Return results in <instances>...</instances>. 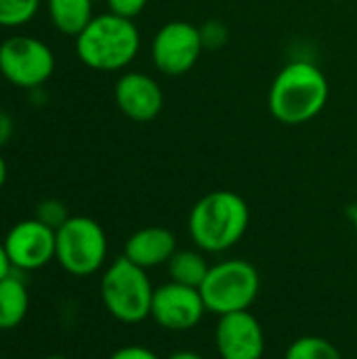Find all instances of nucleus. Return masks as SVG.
<instances>
[{"mask_svg":"<svg viewBox=\"0 0 357 359\" xmlns=\"http://www.w3.org/2000/svg\"><path fill=\"white\" fill-rule=\"evenodd\" d=\"M330 84L326 74L311 61H288L269 86L267 105L271 116L288 126L311 122L328 103Z\"/></svg>","mask_w":357,"mask_h":359,"instance_id":"obj_1","label":"nucleus"},{"mask_svg":"<svg viewBox=\"0 0 357 359\" xmlns=\"http://www.w3.org/2000/svg\"><path fill=\"white\" fill-rule=\"evenodd\" d=\"M250 210L246 200L229 189L202 196L187 217V229L202 252H225L234 248L246 233Z\"/></svg>","mask_w":357,"mask_h":359,"instance_id":"obj_2","label":"nucleus"},{"mask_svg":"<svg viewBox=\"0 0 357 359\" xmlns=\"http://www.w3.org/2000/svg\"><path fill=\"white\" fill-rule=\"evenodd\" d=\"M141 48V34L135 19L114 13L95 15L76 36L78 59L95 72H120L128 67Z\"/></svg>","mask_w":357,"mask_h":359,"instance_id":"obj_3","label":"nucleus"},{"mask_svg":"<svg viewBox=\"0 0 357 359\" xmlns=\"http://www.w3.org/2000/svg\"><path fill=\"white\" fill-rule=\"evenodd\" d=\"M154 286L147 269L124 255L107 265L101 278V301L107 313L122 324H141L151 316Z\"/></svg>","mask_w":357,"mask_h":359,"instance_id":"obj_4","label":"nucleus"},{"mask_svg":"<svg viewBox=\"0 0 357 359\" xmlns=\"http://www.w3.org/2000/svg\"><path fill=\"white\" fill-rule=\"evenodd\" d=\"M261 290V278L252 263L244 259H227L210 265L208 276L200 286L206 311L227 316L248 311Z\"/></svg>","mask_w":357,"mask_h":359,"instance_id":"obj_5","label":"nucleus"},{"mask_svg":"<svg viewBox=\"0 0 357 359\" xmlns=\"http://www.w3.org/2000/svg\"><path fill=\"white\" fill-rule=\"evenodd\" d=\"M107 259V236L90 217H69L57 229L55 261L76 278L97 273Z\"/></svg>","mask_w":357,"mask_h":359,"instance_id":"obj_6","label":"nucleus"},{"mask_svg":"<svg viewBox=\"0 0 357 359\" xmlns=\"http://www.w3.org/2000/svg\"><path fill=\"white\" fill-rule=\"evenodd\" d=\"M55 72L50 46L27 34H15L0 42V74L17 88L36 90Z\"/></svg>","mask_w":357,"mask_h":359,"instance_id":"obj_7","label":"nucleus"},{"mask_svg":"<svg viewBox=\"0 0 357 359\" xmlns=\"http://www.w3.org/2000/svg\"><path fill=\"white\" fill-rule=\"evenodd\" d=\"M204 50L200 27L181 19L164 23L151 40V61L166 76L187 74Z\"/></svg>","mask_w":357,"mask_h":359,"instance_id":"obj_8","label":"nucleus"},{"mask_svg":"<svg viewBox=\"0 0 357 359\" xmlns=\"http://www.w3.org/2000/svg\"><path fill=\"white\" fill-rule=\"evenodd\" d=\"M2 244L13 269L19 273H29L55 261L57 231L40 223L36 217L23 219L6 231Z\"/></svg>","mask_w":357,"mask_h":359,"instance_id":"obj_9","label":"nucleus"},{"mask_svg":"<svg viewBox=\"0 0 357 359\" xmlns=\"http://www.w3.org/2000/svg\"><path fill=\"white\" fill-rule=\"evenodd\" d=\"M204 313L206 305L198 288L168 282L154 290L149 318L164 330L187 332L202 322Z\"/></svg>","mask_w":357,"mask_h":359,"instance_id":"obj_10","label":"nucleus"},{"mask_svg":"<svg viewBox=\"0 0 357 359\" xmlns=\"http://www.w3.org/2000/svg\"><path fill=\"white\" fill-rule=\"evenodd\" d=\"M215 345L221 359H261L265 353V332L250 309L236 311L219 318Z\"/></svg>","mask_w":357,"mask_h":359,"instance_id":"obj_11","label":"nucleus"},{"mask_svg":"<svg viewBox=\"0 0 357 359\" xmlns=\"http://www.w3.org/2000/svg\"><path fill=\"white\" fill-rule=\"evenodd\" d=\"M114 99L118 109L133 122H151L164 107L162 86L143 72H124L114 86Z\"/></svg>","mask_w":357,"mask_h":359,"instance_id":"obj_12","label":"nucleus"},{"mask_svg":"<svg viewBox=\"0 0 357 359\" xmlns=\"http://www.w3.org/2000/svg\"><path fill=\"white\" fill-rule=\"evenodd\" d=\"M177 250L175 233L160 225L137 229L124 244V257L143 269L166 265Z\"/></svg>","mask_w":357,"mask_h":359,"instance_id":"obj_13","label":"nucleus"},{"mask_svg":"<svg viewBox=\"0 0 357 359\" xmlns=\"http://www.w3.org/2000/svg\"><path fill=\"white\" fill-rule=\"evenodd\" d=\"M29 311V292L25 280L13 269L0 280V332L15 330Z\"/></svg>","mask_w":357,"mask_h":359,"instance_id":"obj_14","label":"nucleus"},{"mask_svg":"<svg viewBox=\"0 0 357 359\" xmlns=\"http://www.w3.org/2000/svg\"><path fill=\"white\" fill-rule=\"evenodd\" d=\"M50 23L65 36H78L95 17L93 0H46Z\"/></svg>","mask_w":357,"mask_h":359,"instance_id":"obj_15","label":"nucleus"},{"mask_svg":"<svg viewBox=\"0 0 357 359\" xmlns=\"http://www.w3.org/2000/svg\"><path fill=\"white\" fill-rule=\"evenodd\" d=\"M166 267H168L170 282L191 286L198 290H200V286H202V282L210 269L202 250H177L170 257V261L166 263Z\"/></svg>","mask_w":357,"mask_h":359,"instance_id":"obj_16","label":"nucleus"},{"mask_svg":"<svg viewBox=\"0 0 357 359\" xmlns=\"http://www.w3.org/2000/svg\"><path fill=\"white\" fill-rule=\"evenodd\" d=\"M284 359H343V355L328 339L307 334L288 345Z\"/></svg>","mask_w":357,"mask_h":359,"instance_id":"obj_17","label":"nucleus"},{"mask_svg":"<svg viewBox=\"0 0 357 359\" xmlns=\"http://www.w3.org/2000/svg\"><path fill=\"white\" fill-rule=\"evenodd\" d=\"M40 8V0H0V27H21Z\"/></svg>","mask_w":357,"mask_h":359,"instance_id":"obj_18","label":"nucleus"},{"mask_svg":"<svg viewBox=\"0 0 357 359\" xmlns=\"http://www.w3.org/2000/svg\"><path fill=\"white\" fill-rule=\"evenodd\" d=\"M36 219L57 231L69 219V212H67V206L61 200L46 198V200L38 202V206H36Z\"/></svg>","mask_w":357,"mask_h":359,"instance_id":"obj_19","label":"nucleus"},{"mask_svg":"<svg viewBox=\"0 0 357 359\" xmlns=\"http://www.w3.org/2000/svg\"><path fill=\"white\" fill-rule=\"evenodd\" d=\"M105 2H107L109 13L126 17V19H135L143 13L149 0H105Z\"/></svg>","mask_w":357,"mask_h":359,"instance_id":"obj_20","label":"nucleus"},{"mask_svg":"<svg viewBox=\"0 0 357 359\" xmlns=\"http://www.w3.org/2000/svg\"><path fill=\"white\" fill-rule=\"evenodd\" d=\"M200 32H202V40H204V46H206V48H217V46L225 44V40H227V29H225V25L219 23V21H208V23H204V25L200 27Z\"/></svg>","mask_w":357,"mask_h":359,"instance_id":"obj_21","label":"nucleus"},{"mask_svg":"<svg viewBox=\"0 0 357 359\" xmlns=\"http://www.w3.org/2000/svg\"><path fill=\"white\" fill-rule=\"evenodd\" d=\"M109 359H160L151 349L143 347V345H126L116 349Z\"/></svg>","mask_w":357,"mask_h":359,"instance_id":"obj_22","label":"nucleus"},{"mask_svg":"<svg viewBox=\"0 0 357 359\" xmlns=\"http://www.w3.org/2000/svg\"><path fill=\"white\" fill-rule=\"evenodd\" d=\"M11 133H13V120L8 114L0 111V145H4L8 141Z\"/></svg>","mask_w":357,"mask_h":359,"instance_id":"obj_23","label":"nucleus"},{"mask_svg":"<svg viewBox=\"0 0 357 359\" xmlns=\"http://www.w3.org/2000/svg\"><path fill=\"white\" fill-rule=\"evenodd\" d=\"M8 273H13V265L8 261V255L4 250V244L0 242V280H4Z\"/></svg>","mask_w":357,"mask_h":359,"instance_id":"obj_24","label":"nucleus"},{"mask_svg":"<svg viewBox=\"0 0 357 359\" xmlns=\"http://www.w3.org/2000/svg\"><path fill=\"white\" fill-rule=\"evenodd\" d=\"M166 359H204L200 353H196V351H175V353H170Z\"/></svg>","mask_w":357,"mask_h":359,"instance_id":"obj_25","label":"nucleus"},{"mask_svg":"<svg viewBox=\"0 0 357 359\" xmlns=\"http://www.w3.org/2000/svg\"><path fill=\"white\" fill-rule=\"evenodd\" d=\"M6 175H8L6 160H4V156L0 154V189H2V187H4V183H6Z\"/></svg>","mask_w":357,"mask_h":359,"instance_id":"obj_26","label":"nucleus"},{"mask_svg":"<svg viewBox=\"0 0 357 359\" xmlns=\"http://www.w3.org/2000/svg\"><path fill=\"white\" fill-rule=\"evenodd\" d=\"M349 219H351V225H353V231H356L357 236V202L351 206V210H349Z\"/></svg>","mask_w":357,"mask_h":359,"instance_id":"obj_27","label":"nucleus"},{"mask_svg":"<svg viewBox=\"0 0 357 359\" xmlns=\"http://www.w3.org/2000/svg\"><path fill=\"white\" fill-rule=\"evenodd\" d=\"M44 359H67V358H63V355H48V358H44Z\"/></svg>","mask_w":357,"mask_h":359,"instance_id":"obj_28","label":"nucleus"},{"mask_svg":"<svg viewBox=\"0 0 357 359\" xmlns=\"http://www.w3.org/2000/svg\"><path fill=\"white\" fill-rule=\"evenodd\" d=\"M337 2H343V0H337Z\"/></svg>","mask_w":357,"mask_h":359,"instance_id":"obj_29","label":"nucleus"}]
</instances>
